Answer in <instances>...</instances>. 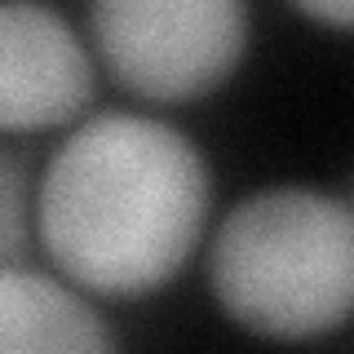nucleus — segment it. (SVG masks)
<instances>
[{
  "label": "nucleus",
  "mask_w": 354,
  "mask_h": 354,
  "mask_svg": "<svg viewBox=\"0 0 354 354\" xmlns=\"http://www.w3.org/2000/svg\"><path fill=\"white\" fill-rule=\"evenodd\" d=\"M208 208L213 173L182 129L138 111H102L49 155L36 230L80 292L147 297L191 261Z\"/></svg>",
  "instance_id": "obj_1"
},
{
  "label": "nucleus",
  "mask_w": 354,
  "mask_h": 354,
  "mask_svg": "<svg viewBox=\"0 0 354 354\" xmlns=\"http://www.w3.org/2000/svg\"><path fill=\"white\" fill-rule=\"evenodd\" d=\"M252 18L239 0H97L93 62L142 102H195L235 75Z\"/></svg>",
  "instance_id": "obj_3"
},
{
  "label": "nucleus",
  "mask_w": 354,
  "mask_h": 354,
  "mask_svg": "<svg viewBox=\"0 0 354 354\" xmlns=\"http://www.w3.org/2000/svg\"><path fill=\"white\" fill-rule=\"evenodd\" d=\"M0 354H120L115 328L62 274L0 266Z\"/></svg>",
  "instance_id": "obj_5"
},
{
  "label": "nucleus",
  "mask_w": 354,
  "mask_h": 354,
  "mask_svg": "<svg viewBox=\"0 0 354 354\" xmlns=\"http://www.w3.org/2000/svg\"><path fill=\"white\" fill-rule=\"evenodd\" d=\"M93 88L97 62L58 9L0 0V133L71 124Z\"/></svg>",
  "instance_id": "obj_4"
},
{
  "label": "nucleus",
  "mask_w": 354,
  "mask_h": 354,
  "mask_svg": "<svg viewBox=\"0 0 354 354\" xmlns=\"http://www.w3.org/2000/svg\"><path fill=\"white\" fill-rule=\"evenodd\" d=\"M27 169L0 151V266H18L27 252Z\"/></svg>",
  "instance_id": "obj_6"
},
{
  "label": "nucleus",
  "mask_w": 354,
  "mask_h": 354,
  "mask_svg": "<svg viewBox=\"0 0 354 354\" xmlns=\"http://www.w3.org/2000/svg\"><path fill=\"white\" fill-rule=\"evenodd\" d=\"M221 315L266 341L346 328L354 301V213L346 195L266 186L221 213L208 248Z\"/></svg>",
  "instance_id": "obj_2"
},
{
  "label": "nucleus",
  "mask_w": 354,
  "mask_h": 354,
  "mask_svg": "<svg viewBox=\"0 0 354 354\" xmlns=\"http://www.w3.org/2000/svg\"><path fill=\"white\" fill-rule=\"evenodd\" d=\"M297 14H306V18H315V22H332V27L346 31L350 22H354V5H350V0H319V5L301 0V5H297Z\"/></svg>",
  "instance_id": "obj_7"
}]
</instances>
